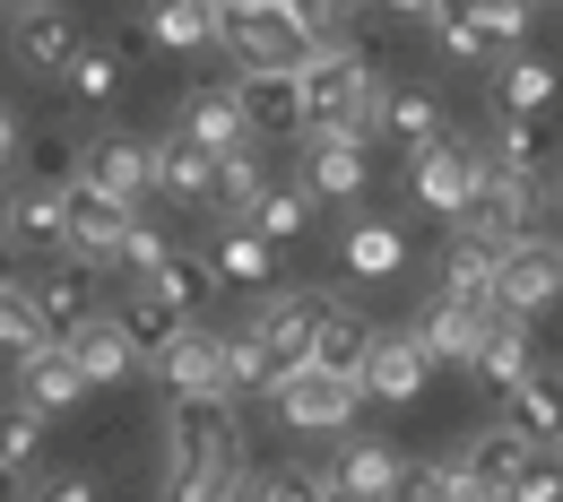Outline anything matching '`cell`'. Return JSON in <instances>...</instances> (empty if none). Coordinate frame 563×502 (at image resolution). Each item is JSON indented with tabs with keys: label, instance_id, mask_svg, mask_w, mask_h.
<instances>
[{
	"label": "cell",
	"instance_id": "obj_1",
	"mask_svg": "<svg viewBox=\"0 0 563 502\" xmlns=\"http://www.w3.org/2000/svg\"><path fill=\"white\" fill-rule=\"evenodd\" d=\"M243 416L234 399H174L165 416V502H243Z\"/></svg>",
	"mask_w": 563,
	"mask_h": 502
},
{
	"label": "cell",
	"instance_id": "obj_2",
	"mask_svg": "<svg viewBox=\"0 0 563 502\" xmlns=\"http://www.w3.org/2000/svg\"><path fill=\"white\" fill-rule=\"evenodd\" d=\"M295 78H303V131L312 140H373V104L390 78L373 70L364 44H321L295 62Z\"/></svg>",
	"mask_w": 563,
	"mask_h": 502
},
{
	"label": "cell",
	"instance_id": "obj_3",
	"mask_svg": "<svg viewBox=\"0 0 563 502\" xmlns=\"http://www.w3.org/2000/svg\"><path fill=\"white\" fill-rule=\"evenodd\" d=\"M538 209H547V182H520V174H486L477 165V200L460 216V234H486L494 252H511V243H538Z\"/></svg>",
	"mask_w": 563,
	"mask_h": 502
},
{
	"label": "cell",
	"instance_id": "obj_4",
	"mask_svg": "<svg viewBox=\"0 0 563 502\" xmlns=\"http://www.w3.org/2000/svg\"><path fill=\"white\" fill-rule=\"evenodd\" d=\"M78 182L104 191L113 209H140L147 191H156V140H140V131H96V140H87V165H78Z\"/></svg>",
	"mask_w": 563,
	"mask_h": 502
},
{
	"label": "cell",
	"instance_id": "obj_5",
	"mask_svg": "<svg viewBox=\"0 0 563 502\" xmlns=\"http://www.w3.org/2000/svg\"><path fill=\"white\" fill-rule=\"evenodd\" d=\"M217 44H225L243 70H295V62L312 53L278 0H269V9H217Z\"/></svg>",
	"mask_w": 563,
	"mask_h": 502
},
{
	"label": "cell",
	"instance_id": "obj_6",
	"mask_svg": "<svg viewBox=\"0 0 563 502\" xmlns=\"http://www.w3.org/2000/svg\"><path fill=\"white\" fill-rule=\"evenodd\" d=\"M408 191H417V209H433V216H468V200H477V147L468 140H433V147H417L408 156Z\"/></svg>",
	"mask_w": 563,
	"mask_h": 502
},
{
	"label": "cell",
	"instance_id": "obj_7",
	"mask_svg": "<svg viewBox=\"0 0 563 502\" xmlns=\"http://www.w3.org/2000/svg\"><path fill=\"white\" fill-rule=\"evenodd\" d=\"M330 312H339L330 294H261L243 330H252V338L295 372V364H312V338H321V321H330Z\"/></svg>",
	"mask_w": 563,
	"mask_h": 502
},
{
	"label": "cell",
	"instance_id": "obj_8",
	"mask_svg": "<svg viewBox=\"0 0 563 502\" xmlns=\"http://www.w3.org/2000/svg\"><path fill=\"white\" fill-rule=\"evenodd\" d=\"M555 294H563L555 243H511V252L494 260V312H511V321H529V312H547Z\"/></svg>",
	"mask_w": 563,
	"mask_h": 502
},
{
	"label": "cell",
	"instance_id": "obj_9",
	"mask_svg": "<svg viewBox=\"0 0 563 502\" xmlns=\"http://www.w3.org/2000/svg\"><path fill=\"white\" fill-rule=\"evenodd\" d=\"M269 408H278L295 433H339V425L355 416V381H339V372H312V364H295V372L278 381V399H269Z\"/></svg>",
	"mask_w": 563,
	"mask_h": 502
},
{
	"label": "cell",
	"instance_id": "obj_10",
	"mask_svg": "<svg viewBox=\"0 0 563 502\" xmlns=\"http://www.w3.org/2000/svg\"><path fill=\"white\" fill-rule=\"evenodd\" d=\"M122 243H131V209H113L104 191L78 182L70 191V252H62V260H87V269L104 278V269H122Z\"/></svg>",
	"mask_w": 563,
	"mask_h": 502
},
{
	"label": "cell",
	"instance_id": "obj_11",
	"mask_svg": "<svg viewBox=\"0 0 563 502\" xmlns=\"http://www.w3.org/2000/svg\"><path fill=\"white\" fill-rule=\"evenodd\" d=\"M156 372H165V390H174V399H225V330L191 321V330L156 356Z\"/></svg>",
	"mask_w": 563,
	"mask_h": 502
},
{
	"label": "cell",
	"instance_id": "obj_12",
	"mask_svg": "<svg viewBox=\"0 0 563 502\" xmlns=\"http://www.w3.org/2000/svg\"><path fill=\"white\" fill-rule=\"evenodd\" d=\"M9 44H18V62H26V70H62V78H70V62L87 53V44H78V18L62 9V0L18 9V18H9Z\"/></svg>",
	"mask_w": 563,
	"mask_h": 502
},
{
	"label": "cell",
	"instance_id": "obj_13",
	"mask_svg": "<svg viewBox=\"0 0 563 502\" xmlns=\"http://www.w3.org/2000/svg\"><path fill=\"white\" fill-rule=\"evenodd\" d=\"M234 104H243L252 140L303 131V78H295V70H234Z\"/></svg>",
	"mask_w": 563,
	"mask_h": 502
},
{
	"label": "cell",
	"instance_id": "obj_14",
	"mask_svg": "<svg viewBox=\"0 0 563 502\" xmlns=\"http://www.w3.org/2000/svg\"><path fill=\"white\" fill-rule=\"evenodd\" d=\"M26 303L44 312L53 338H70L78 321H96V269H87V260H53V269L26 278Z\"/></svg>",
	"mask_w": 563,
	"mask_h": 502
},
{
	"label": "cell",
	"instance_id": "obj_15",
	"mask_svg": "<svg viewBox=\"0 0 563 502\" xmlns=\"http://www.w3.org/2000/svg\"><path fill=\"white\" fill-rule=\"evenodd\" d=\"M424 372H433V364H424V347L408 338V330H373V356H364V390H373V399L408 408V399L424 390Z\"/></svg>",
	"mask_w": 563,
	"mask_h": 502
},
{
	"label": "cell",
	"instance_id": "obj_16",
	"mask_svg": "<svg viewBox=\"0 0 563 502\" xmlns=\"http://www.w3.org/2000/svg\"><path fill=\"white\" fill-rule=\"evenodd\" d=\"M364 182H373L364 140H303V191L312 200H364Z\"/></svg>",
	"mask_w": 563,
	"mask_h": 502
},
{
	"label": "cell",
	"instance_id": "obj_17",
	"mask_svg": "<svg viewBox=\"0 0 563 502\" xmlns=\"http://www.w3.org/2000/svg\"><path fill=\"white\" fill-rule=\"evenodd\" d=\"M503 399H511V416H503V425L520 433L529 450H563V372H538V364H529V381H520V390H503Z\"/></svg>",
	"mask_w": 563,
	"mask_h": 502
},
{
	"label": "cell",
	"instance_id": "obj_18",
	"mask_svg": "<svg viewBox=\"0 0 563 502\" xmlns=\"http://www.w3.org/2000/svg\"><path fill=\"white\" fill-rule=\"evenodd\" d=\"M486 321H494V312H477V303L433 294V312H424L408 338L424 347V364H468V356H477V338H486Z\"/></svg>",
	"mask_w": 563,
	"mask_h": 502
},
{
	"label": "cell",
	"instance_id": "obj_19",
	"mask_svg": "<svg viewBox=\"0 0 563 502\" xmlns=\"http://www.w3.org/2000/svg\"><path fill=\"white\" fill-rule=\"evenodd\" d=\"M62 347H70V364L87 372V390H96V381H122V372L140 364L131 330H122V312H96V321H78L70 338H62Z\"/></svg>",
	"mask_w": 563,
	"mask_h": 502
},
{
	"label": "cell",
	"instance_id": "obj_20",
	"mask_svg": "<svg viewBox=\"0 0 563 502\" xmlns=\"http://www.w3.org/2000/svg\"><path fill=\"white\" fill-rule=\"evenodd\" d=\"M399 477H408V459H399L390 442H347V450H339V468H330V494L390 502V494H399Z\"/></svg>",
	"mask_w": 563,
	"mask_h": 502
},
{
	"label": "cell",
	"instance_id": "obj_21",
	"mask_svg": "<svg viewBox=\"0 0 563 502\" xmlns=\"http://www.w3.org/2000/svg\"><path fill=\"white\" fill-rule=\"evenodd\" d=\"M183 140H200L209 156L252 147V122H243V104H234V78H225V87H191V104H183Z\"/></svg>",
	"mask_w": 563,
	"mask_h": 502
},
{
	"label": "cell",
	"instance_id": "obj_22",
	"mask_svg": "<svg viewBox=\"0 0 563 502\" xmlns=\"http://www.w3.org/2000/svg\"><path fill=\"white\" fill-rule=\"evenodd\" d=\"M18 399H26L35 416H62V408H78V399H87V372L70 364V347H62V338H53L35 364H18Z\"/></svg>",
	"mask_w": 563,
	"mask_h": 502
},
{
	"label": "cell",
	"instance_id": "obj_23",
	"mask_svg": "<svg viewBox=\"0 0 563 502\" xmlns=\"http://www.w3.org/2000/svg\"><path fill=\"white\" fill-rule=\"evenodd\" d=\"M468 372H477L486 390H520V381H529V321L494 312L486 338H477V356H468Z\"/></svg>",
	"mask_w": 563,
	"mask_h": 502
},
{
	"label": "cell",
	"instance_id": "obj_24",
	"mask_svg": "<svg viewBox=\"0 0 563 502\" xmlns=\"http://www.w3.org/2000/svg\"><path fill=\"white\" fill-rule=\"evenodd\" d=\"M373 131H382V140H399L408 156H417V147L442 140V104H433L424 87H382V104H373Z\"/></svg>",
	"mask_w": 563,
	"mask_h": 502
},
{
	"label": "cell",
	"instance_id": "obj_25",
	"mask_svg": "<svg viewBox=\"0 0 563 502\" xmlns=\"http://www.w3.org/2000/svg\"><path fill=\"white\" fill-rule=\"evenodd\" d=\"M494 260H503V252H494L486 234H451V252H442V294L494 312Z\"/></svg>",
	"mask_w": 563,
	"mask_h": 502
},
{
	"label": "cell",
	"instance_id": "obj_26",
	"mask_svg": "<svg viewBox=\"0 0 563 502\" xmlns=\"http://www.w3.org/2000/svg\"><path fill=\"white\" fill-rule=\"evenodd\" d=\"M156 191L165 200H217V156L200 140H156Z\"/></svg>",
	"mask_w": 563,
	"mask_h": 502
},
{
	"label": "cell",
	"instance_id": "obj_27",
	"mask_svg": "<svg viewBox=\"0 0 563 502\" xmlns=\"http://www.w3.org/2000/svg\"><path fill=\"white\" fill-rule=\"evenodd\" d=\"M364 356H373V321H355L347 303L321 321V338H312V372H339V381H355L364 390Z\"/></svg>",
	"mask_w": 563,
	"mask_h": 502
},
{
	"label": "cell",
	"instance_id": "obj_28",
	"mask_svg": "<svg viewBox=\"0 0 563 502\" xmlns=\"http://www.w3.org/2000/svg\"><path fill=\"white\" fill-rule=\"evenodd\" d=\"M9 243L18 252H70V191H18Z\"/></svg>",
	"mask_w": 563,
	"mask_h": 502
},
{
	"label": "cell",
	"instance_id": "obj_29",
	"mask_svg": "<svg viewBox=\"0 0 563 502\" xmlns=\"http://www.w3.org/2000/svg\"><path fill=\"white\" fill-rule=\"evenodd\" d=\"M529 459H538V450H529V442H520L511 425H486L477 442H468V450H460V468H468L477 486H503V494L529 477Z\"/></svg>",
	"mask_w": 563,
	"mask_h": 502
},
{
	"label": "cell",
	"instance_id": "obj_30",
	"mask_svg": "<svg viewBox=\"0 0 563 502\" xmlns=\"http://www.w3.org/2000/svg\"><path fill=\"white\" fill-rule=\"evenodd\" d=\"M78 165H87V147L44 131V140L18 147V191H78Z\"/></svg>",
	"mask_w": 563,
	"mask_h": 502
},
{
	"label": "cell",
	"instance_id": "obj_31",
	"mask_svg": "<svg viewBox=\"0 0 563 502\" xmlns=\"http://www.w3.org/2000/svg\"><path fill=\"white\" fill-rule=\"evenodd\" d=\"M339 260H347L355 278H399V269H408V234H399V225H373V216H355L347 243H339Z\"/></svg>",
	"mask_w": 563,
	"mask_h": 502
},
{
	"label": "cell",
	"instance_id": "obj_32",
	"mask_svg": "<svg viewBox=\"0 0 563 502\" xmlns=\"http://www.w3.org/2000/svg\"><path fill=\"white\" fill-rule=\"evenodd\" d=\"M278 381H286V364L269 356L252 330L225 338V399H278Z\"/></svg>",
	"mask_w": 563,
	"mask_h": 502
},
{
	"label": "cell",
	"instance_id": "obj_33",
	"mask_svg": "<svg viewBox=\"0 0 563 502\" xmlns=\"http://www.w3.org/2000/svg\"><path fill=\"white\" fill-rule=\"evenodd\" d=\"M209 35H217L209 0H147V44H165V53H200Z\"/></svg>",
	"mask_w": 563,
	"mask_h": 502
},
{
	"label": "cell",
	"instance_id": "obj_34",
	"mask_svg": "<svg viewBox=\"0 0 563 502\" xmlns=\"http://www.w3.org/2000/svg\"><path fill=\"white\" fill-rule=\"evenodd\" d=\"M312 209H321V200H312L303 182H269V191L252 200V234H261V243L278 252V243H295V234L312 225Z\"/></svg>",
	"mask_w": 563,
	"mask_h": 502
},
{
	"label": "cell",
	"instance_id": "obj_35",
	"mask_svg": "<svg viewBox=\"0 0 563 502\" xmlns=\"http://www.w3.org/2000/svg\"><path fill=\"white\" fill-rule=\"evenodd\" d=\"M494 87H503V113H520V122H529L538 104H555V96H563V70H555V62H538V53H511Z\"/></svg>",
	"mask_w": 563,
	"mask_h": 502
},
{
	"label": "cell",
	"instance_id": "obj_36",
	"mask_svg": "<svg viewBox=\"0 0 563 502\" xmlns=\"http://www.w3.org/2000/svg\"><path fill=\"white\" fill-rule=\"evenodd\" d=\"M477 165H486V174H520V182H538V165H547V156H538V122L503 113V122H494V140L477 147Z\"/></svg>",
	"mask_w": 563,
	"mask_h": 502
},
{
	"label": "cell",
	"instance_id": "obj_37",
	"mask_svg": "<svg viewBox=\"0 0 563 502\" xmlns=\"http://www.w3.org/2000/svg\"><path fill=\"white\" fill-rule=\"evenodd\" d=\"M269 260H278V252H269L252 225H225V234H217V252H209V269L225 278V287H269Z\"/></svg>",
	"mask_w": 563,
	"mask_h": 502
},
{
	"label": "cell",
	"instance_id": "obj_38",
	"mask_svg": "<svg viewBox=\"0 0 563 502\" xmlns=\"http://www.w3.org/2000/svg\"><path fill=\"white\" fill-rule=\"evenodd\" d=\"M209 287H217V269L200 260V252H174V260H165V269L147 278V294H165V303H174L183 321H200V303H209Z\"/></svg>",
	"mask_w": 563,
	"mask_h": 502
},
{
	"label": "cell",
	"instance_id": "obj_39",
	"mask_svg": "<svg viewBox=\"0 0 563 502\" xmlns=\"http://www.w3.org/2000/svg\"><path fill=\"white\" fill-rule=\"evenodd\" d=\"M44 347H53V330H44V312L26 303V287L0 294V364H35Z\"/></svg>",
	"mask_w": 563,
	"mask_h": 502
},
{
	"label": "cell",
	"instance_id": "obj_40",
	"mask_svg": "<svg viewBox=\"0 0 563 502\" xmlns=\"http://www.w3.org/2000/svg\"><path fill=\"white\" fill-rule=\"evenodd\" d=\"M122 330H131V347H147V356H165V347H174V338H183V330H191V321H183V312H174V303H165V294H131V312H122Z\"/></svg>",
	"mask_w": 563,
	"mask_h": 502
},
{
	"label": "cell",
	"instance_id": "obj_41",
	"mask_svg": "<svg viewBox=\"0 0 563 502\" xmlns=\"http://www.w3.org/2000/svg\"><path fill=\"white\" fill-rule=\"evenodd\" d=\"M243 502H330V477L321 468H261L243 486Z\"/></svg>",
	"mask_w": 563,
	"mask_h": 502
},
{
	"label": "cell",
	"instance_id": "obj_42",
	"mask_svg": "<svg viewBox=\"0 0 563 502\" xmlns=\"http://www.w3.org/2000/svg\"><path fill=\"white\" fill-rule=\"evenodd\" d=\"M477 26H486L494 53H520L529 26H538V0H477Z\"/></svg>",
	"mask_w": 563,
	"mask_h": 502
},
{
	"label": "cell",
	"instance_id": "obj_43",
	"mask_svg": "<svg viewBox=\"0 0 563 502\" xmlns=\"http://www.w3.org/2000/svg\"><path fill=\"white\" fill-rule=\"evenodd\" d=\"M269 191V174H261V147H234V156H217V200L225 209H252Z\"/></svg>",
	"mask_w": 563,
	"mask_h": 502
},
{
	"label": "cell",
	"instance_id": "obj_44",
	"mask_svg": "<svg viewBox=\"0 0 563 502\" xmlns=\"http://www.w3.org/2000/svg\"><path fill=\"white\" fill-rule=\"evenodd\" d=\"M286 18H295V35L321 53V44H347V0H278Z\"/></svg>",
	"mask_w": 563,
	"mask_h": 502
},
{
	"label": "cell",
	"instance_id": "obj_45",
	"mask_svg": "<svg viewBox=\"0 0 563 502\" xmlns=\"http://www.w3.org/2000/svg\"><path fill=\"white\" fill-rule=\"evenodd\" d=\"M35 442H44V416H35L26 399H18V408H0V459H9L18 477L35 468Z\"/></svg>",
	"mask_w": 563,
	"mask_h": 502
},
{
	"label": "cell",
	"instance_id": "obj_46",
	"mask_svg": "<svg viewBox=\"0 0 563 502\" xmlns=\"http://www.w3.org/2000/svg\"><path fill=\"white\" fill-rule=\"evenodd\" d=\"M70 87H78V104H104V96L122 87V62H113L104 44H87V53L70 62Z\"/></svg>",
	"mask_w": 563,
	"mask_h": 502
},
{
	"label": "cell",
	"instance_id": "obj_47",
	"mask_svg": "<svg viewBox=\"0 0 563 502\" xmlns=\"http://www.w3.org/2000/svg\"><path fill=\"white\" fill-rule=\"evenodd\" d=\"M433 44H442L451 62H494V44H486L477 18H433Z\"/></svg>",
	"mask_w": 563,
	"mask_h": 502
},
{
	"label": "cell",
	"instance_id": "obj_48",
	"mask_svg": "<svg viewBox=\"0 0 563 502\" xmlns=\"http://www.w3.org/2000/svg\"><path fill=\"white\" fill-rule=\"evenodd\" d=\"M165 260H174V243H165L156 225H140V216H131V243H122V269H140V287H147V278H156Z\"/></svg>",
	"mask_w": 563,
	"mask_h": 502
},
{
	"label": "cell",
	"instance_id": "obj_49",
	"mask_svg": "<svg viewBox=\"0 0 563 502\" xmlns=\"http://www.w3.org/2000/svg\"><path fill=\"white\" fill-rule=\"evenodd\" d=\"M390 502H451V459H424V468H408Z\"/></svg>",
	"mask_w": 563,
	"mask_h": 502
},
{
	"label": "cell",
	"instance_id": "obj_50",
	"mask_svg": "<svg viewBox=\"0 0 563 502\" xmlns=\"http://www.w3.org/2000/svg\"><path fill=\"white\" fill-rule=\"evenodd\" d=\"M511 502H563V459H529V477L511 486Z\"/></svg>",
	"mask_w": 563,
	"mask_h": 502
},
{
	"label": "cell",
	"instance_id": "obj_51",
	"mask_svg": "<svg viewBox=\"0 0 563 502\" xmlns=\"http://www.w3.org/2000/svg\"><path fill=\"white\" fill-rule=\"evenodd\" d=\"M451 502H511V494H503V486H477V477L451 459Z\"/></svg>",
	"mask_w": 563,
	"mask_h": 502
},
{
	"label": "cell",
	"instance_id": "obj_52",
	"mask_svg": "<svg viewBox=\"0 0 563 502\" xmlns=\"http://www.w3.org/2000/svg\"><path fill=\"white\" fill-rule=\"evenodd\" d=\"M44 502H96V486H87V477H53V486H44Z\"/></svg>",
	"mask_w": 563,
	"mask_h": 502
},
{
	"label": "cell",
	"instance_id": "obj_53",
	"mask_svg": "<svg viewBox=\"0 0 563 502\" xmlns=\"http://www.w3.org/2000/svg\"><path fill=\"white\" fill-rule=\"evenodd\" d=\"M18 287H26V269H18V243L0 234V294H18Z\"/></svg>",
	"mask_w": 563,
	"mask_h": 502
},
{
	"label": "cell",
	"instance_id": "obj_54",
	"mask_svg": "<svg viewBox=\"0 0 563 502\" xmlns=\"http://www.w3.org/2000/svg\"><path fill=\"white\" fill-rule=\"evenodd\" d=\"M9 216H18V182L0 174V234H9Z\"/></svg>",
	"mask_w": 563,
	"mask_h": 502
},
{
	"label": "cell",
	"instance_id": "obj_55",
	"mask_svg": "<svg viewBox=\"0 0 563 502\" xmlns=\"http://www.w3.org/2000/svg\"><path fill=\"white\" fill-rule=\"evenodd\" d=\"M390 18H433V0H382Z\"/></svg>",
	"mask_w": 563,
	"mask_h": 502
},
{
	"label": "cell",
	"instance_id": "obj_56",
	"mask_svg": "<svg viewBox=\"0 0 563 502\" xmlns=\"http://www.w3.org/2000/svg\"><path fill=\"white\" fill-rule=\"evenodd\" d=\"M18 494H26V477H18L9 459H0V502H18Z\"/></svg>",
	"mask_w": 563,
	"mask_h": 502
},
{
	"label": "cell",
	"instance_id": "obj_57",
	"mask_svg": "<svg viewBox=\"0 0 563 502\" xmlns=\"http://www.w3.org/2000/svg\"><path fill=\"white\" fill-rule=\"evenodd\" d=\"M209 9H269V0H209Z\"/></svg>",
	"mask_w": 563,
	"mask_h": 502
},
{
	"label": "cell",
	"instance_id": "obj_58",
	"mask_svg": "<svg viewBox=\"0 0 563 502\" xmlns=\"http://www.w3.org/2000/svg\"><path fill=\"white\" fill-rule=\"evenodd\" d=\"M18 9H35V0H9V18H18Z\"/></svg>",
	"mask_w": 563,
	"mask_h": 502
},
{
	"label": "cell",
	"instance_id": "obj_59",
	"mask_svg": "<svg viewBox=\"0 0 563 502\" xmlns=\"http://www.w3.org/2000/svg\"><path fill=\"white\" fill-rule=\"evenodd\" d=\"M555 269H563V243H555Z\"/></svg>",
	"mask_w": 563,
	"mask_h": 502
},
{
	"label": "cell",
	"instance_id": "obj_60",
	"mask_svg": "<svg viewBox=\"0 0 563 502\" xmlns=\"http://www.w3.org/2000/svg\"><path fill=\"white\" fill-rule=\"evenodd\" d=\"M330 502H347V494H330Z\"/></svg>",
	"mask_w": 563,
	"mask_h": 502
},
{
	"label": "cell",
	"instance_id": "obj_61",
	"mask_svg": "<svg viewBox=\"0 0 563 502\" xmlns=\"http://www.w3.org/2000/svg\"><path fill=\"white\" fill-rule=\"evenodd\" d=\"M555 200H563V182H555Z\"/></svg>",
	"mask_w": 563,
	"mask_h": 502
}]
</instances>
